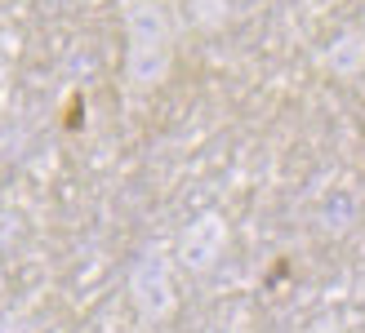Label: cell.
Instances as JSON below:
<instances>
[{
  "label": "cell",
  "mask_w": 365,
  "mask_h": 333,
  "mask_svg": "<svg viewBox=\"0 0 365 333\" xmlns=\"http://www.w3.org/2000/svg\"><path fill=\"white\" fill-rule=\"evenodd\" d=\"M325 67H330L339 80H356L365 71V31L348 27L343 36H334V45L325 49Z\"/></svg>",
  "instance_id": "cell-1"
},
{
  "label": "cell",
  "mask_w": 365,
  "mask_h": 333,
  "mask_svg": "<svg viewBox=\"0 0 365 333\" xmlns=\"http://www.w3.org/2000/svg\"><path fill=\"white\" fill-rule=\"evenodd\" d=\"M134 289H138V307L148 320H165L174 311V293H170V280L160 275L156 267H138L134 275Z\"/></svg>",
  "instance_id": "cell-2"
},
{
  "label": "cell",
  "mask_w": 365,
  "mask_h": 333,
  "mask_svg": "<svg viewBox=\"0 0 365 333\" xmlns=\"http://www.w3.org/2000/svg\"><path fill=\"white\" fill-rule=\"evenodd\" d=\"M214 240H218V227H210V236H200V231H192V240H187V263L192 267H205V258H200V253H210V245H214Z\"/></svg>",
  "instance_id": "cell-3"
},
{
  "label": "cell",
  "mask_w": 365,
  "mask_h": 333,
  "mask_svg": "<svg viewBox=\"0 0 365 333\" xmlns=\"http://www.w3.org/2000/svg\"><path fill=\"white\" fill-rule=\"evenodd\" d=\"M307 333H339V329H334V320H330V316H325V320H317Z\"/></svg>",
  "instance_id": "cell-4"
},
{
  "label": "cell",
  "mask_w": 365,
  "mask_h": 333,
  "mask_svg": "<svg viewBox=\"0 0 365 333\" xmlns=\"http://www.w3.org/2000/svg\"><path fill=\"white\" fill-rule=\"evenodd\" d=\"M317 5H325V0H317Z\"/></svg>",
  "instance_id": "cell-5"
}]
</instances>
